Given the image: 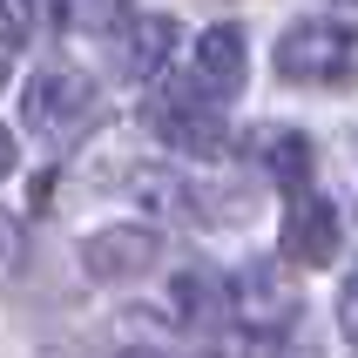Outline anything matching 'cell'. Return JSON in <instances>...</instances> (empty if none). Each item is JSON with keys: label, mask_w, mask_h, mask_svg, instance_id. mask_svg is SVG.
Returning <instances> with one entry per match:
<instances>
[{"label": "cell", "mask_w": 358, "mask_h": 358, "mask_svg": "<svg viewBox=\"0 0 358 358\" xmlns=\"http://www.w3.org/2000/svg\"><path fill=\"white\" fill-rule=\"evenodd\" d=\"M278 75L304 81V88H345V81H358V27L352 20H331V14L291 20L284 41H278Z\"/></svg>", "instance_id": "obj_1"}, {"label": "cell", "mask_w": 358, "mask_h": 358, "mask_svg": "<svg viewBox=\"0 0 358 358\" xmlns=\"http://www.w3.org/2000/svg\"><path fill=\"white\" fill-rule=\"evenodd\" d=\"M20 122L34 129V142L48 149H68V142L95 122V81L75 75V68H34L27 88H20Z\"/></svg>", "instance_id": "obj_2"}, {"label": "cell", "mask_w": 358, "mask_h": 358, "mask_svg": "<svg viewBox=\"0 0 358 358\" xmlns=\"http://www.w3.org/2000/svg\"><path fill=\"white\" fill-rule=\"evenodd\" d=\"M149 129H156L162 149H176V156H223V101H210L203 88H182V95H156L149 101Z\"/></svg>", "instance_id": "obj_3"}, {"label": "cell", "mask_w": 358, "mask_h": 358, "mask_svg": "<svg viewBox=\"0 0 358 358\" xmlns=\"http://www.w3.org/2000/svg\"><path fill=\"white\" fill-rule=\"evenodd\" d=\"M156 257H162V237L149 223H108V230H95V237L81 243V271L95 284H129Z\"/></svg>", "instance_id": "obj_4"}, {"label": "cell", "mask_w": 358, "mask_h": 358, "mask_svg": "<svg viewBox=\"0 0 358 358\" xmlns=\"http://www.w3.org/2000/svg\"><path fill=\"white\" fill-rule=\"evenodd\" d=\"M345 250V223L324 196H298L291 217H284V264L291 271H324V264Z\"/></svg>", "instance_id": "obj_5"}, {"label": "cell", "mask_w": 358, "mask_h": 358, "mask_svg": "<svg viewBox=\"0 0 358 358\" xmlns=\"http://www.w3.org/2000/svg\"><path fill=\"white\" fill-rule=\"evenodd\" d=\"M230 298H237V318L250 324V331H284V324L298 318L291 264H250V271L230 284Z\"/></svg>", "instance_id": "obj_6"}, {"label": "cell", "mask_w": 358, "mask_h": 358, "mask_svg": "<svg viewBox=\"0 0 358 358\" xmlns=\"http://www.w3.org/2000/svg\"><path fill=\"white\" fill-rule=\"evenodd\" d=\"M250 75V48H243L237 27H203L196 48H189V88H203L210 101H230Z\"/></svg>", "instance_id": "obj_7"}, {"label": "cell", "mask_w": 358, "mask_h": 358, "mask_svg": "<svg viewBox=\"0 0 358 358\" xmlns=\"http://www.w3.org/2000/svg\"><path fill=\"white\" fill-rule=\"evenodd\" d=\"M169 48H176V20L169 14H122V48H115V68L129 81H149L169 61Z\"/></svg>", "instance_id": "obj_8"}, {"label": "cell", "mask_w": 358, "mask_h": 358, "mask_svg": "<svg viewBox=\"0 0 358 358\" xmlns=\"http://www.w3.org/2000/svg\"><path fill=\"white\" fill-rule=\"evenodd\" d=\"M243 156L257 162L264 176H278V182H304L311 176V136H304V129H284V122L250 129V136H243Z\"/></svg>", "instance_id": "obj_9"}, {"label": "cell", "mask_w": 358, "mask_h": 358, "mask_svg": "<svg viewBox=\"0 0 358 358\" xmlns=\"http://www.w3.org/2000/svg\"><path fill=\"white\" fill-rule=\"evenodd\" d=\"M176 311H182L189 324H223V318H237L230 278H223V271H210V264L182 271V278H176Z\"/></svg>", "instance_id": "obj_10"}, {"label": "cell", "mask_w": 358, "mask_h": 358, "mask_svg": "<svg viewBox=\"0 0 358 358\" xmlns=\"http://www.w3.org/2000/svg\"><path fill=\"white\" fill-rule=\"evenodd\" d=\"M338 331H345V345H358V271L338 284Z\"/></svg>", "instance_id": "obj_11"}, {"label": "cell", "mask_w": 358, "mask_h": 358, "mask_svg": "<svg viewBox=\"0 0 358 358\" xmlns=\"http://www.w3.org/2000/svg\"><path fill=\"white\" fill-rule=\"evenodd\" d=\"M122 14H129V0H88V27H108Z\"/></svg>", "instance_id": "obj_12"}, {"label": "cell", "mask_w": 358, "mask_h": 358, "mask_svg": "<svg viewBox=\"0 0 358 358\" xmlns=\"http://www.w3.org/2000/svg\"><path fill=\"white\" fill-rule=\"evenodd\" d=\"M14 162H20V149H14V136L0 129V176H14Z\"/></svg>", "instance_id": "obj_13"}]
</instances>
